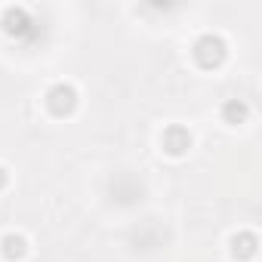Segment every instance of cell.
I'll use <instances>...</instances> for the list:
<instances>
[{"label": "cell", "instance_id": "2", "mask_svg": "<svg viewBox=\"0 0 262 262\" xmlns=\"http://www.w3.org/2000/svg\"><path fill=\"white\" fill-rule=\"evenodd\" d=\"M161 142H164V148H167L170 155H185V151L191 148V133H188L185 126H170Z\"/></svg>", "mask_w": 262, "mask_h": 262}, {"label": "cell", "instance_id": "1", "mask_svg": "<svg viewBox=\"0 0 262 262\" xmlns=\"http://www.w3.org/2000/svg\"><path fill=\"white\" fill-rule=\"evenodd\" d=\"M47 105H50V111L59 114V117L71 114L74 105H77V93H74V86H71V83H56V86L47 93Z\"/></svg>", "mask_w": 262, "mask_h": 262}, {"label": "cell", "instance_id": "5", "mask_svg": "<svg viewBox=\"0 0 262 262\" xmlns=\"http://www.w3.org/2000/svg\"><path fill=\"white\" fill-rule=\"evenodd\" d=\"M4 185H7V170L0 167V188H4Z\"/></svg>", "mask_w": 262, "mask_h": 262}, {"label": "cell", "instance_id": "4", "mask_svg": "<svg viewBox=\"0 0 262 262\" xmlns=\"http://www.w3.org/2000/svg\"><path fill=\"white\" fill-rule=\"evenodd\" d=\"M222 114H225V120H228V123H237V120H244V117H247V105H244V102H225Z\"/></svg>", "mask_w": 262, "mask_h": 262}, {"label": "cell", "instance_id": "3", "mask_svg": "<svg viewBox=\"0 0 262 262\" xmlns=\"http://www.w3.org/2000/svg\"><path fill=\"white\" fill-rule=\"evenodd\" d=\"M0 250H4V256H7L10 262H16V259H22V256L28 253V241H25L22 234H4Z\"/></svg>", "mask_w": 262, "mask_h": 262}]
</instances>
